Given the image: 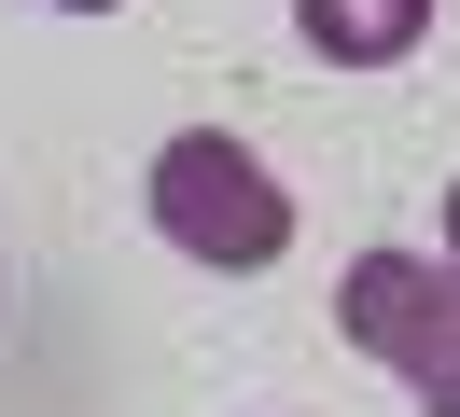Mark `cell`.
I'll use <instances>...</instances> for the list:
<instances>
[{
    "instance_id": "1",
    "label": "cell",
    "mask_w": 460,
    "mask_h": 417,
    "mask_svg": "<svg viewBox=\"0 0 460 417\" xmlns=\"http://www.w3.org/2000/svg\"><path fill=\"white\" fill-rule=\"evenodd\" d=\"M154 237L181 250V265H209V278H252V265H279L293 250V195L265 181V153L252 139H224V126H181V139H154Z\"/></svg>"
},
{
    "instance_id": "3",
    "label": "cell",
    "mask_w": 460,
    "mask_h": 417,
    "mask_svg": "<svg viewBox=\"0 0 460 417\" xmlns=\"http://www.w3.org/2000/svg\"><path fill=\"white\" fill-rule=\"evenodd\" d=\"M293 42L321 70H404L432 42V0H293Z\"/></svg>"
},
{
    "instance_id": "5",
    "label": "cell",
    "mask_w": 460,
    "mask_h": 417,
    "mask_svg": "<svg viewBox=\"0 0 460 417\" xmlns=\"http://www.w3.org/2000/svg\"><path fill=\"white\" fill-rule=\"evenodd\" d=\"M447 265H460V181H447Z\"/></svg>"
},
{
    "instance_id": "2",
    "label": "cell",
    "mask_w": 460,
    "mask_h": 417,
    "mask_svg": "<svg viewBox=\"0 0 460 417\" xmlns=\"http://www.w3.org/2000/svg\"><path fill=\"white\" fill-rule=\"evenodd\" d=\"M335 334L363 361H391L404 404H447V389H460V265H447V250H349Z\"/></svg>"
},
{
    "instance_id": "4",
    "label": "cell",
    "mask_w": 460,
    "mask_h": 417,
    "mask_svg": "<svg viewBox=\"0 0 460 417\" xmlns=\"http://www.w3.org/2000/svg\"><path fill=\"white\" fill-rule=\"evenodd\" d=\"M42 14H126V0H42Z\"/></svg>"
}]
</instances>
